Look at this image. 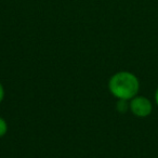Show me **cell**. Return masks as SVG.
<instances>
[{
    "label": "cell",
    "mask_w": 158,
    "mask_h": 158,
    "mask_svg": "<svg viewBox=\"0 0 158 158\" xmlns=\"http://www.w3.org/2000/svg\"><path fill=\"white\" fill-rule=\"evenodd\" d=\"M3 99H5V88L0 82V103L3 101Z\"/></svg>",
    "instance_id": "obj_5"
},
{
    "label": "cell",
    "mask_w": 158,
    "mask_h": 158,
    "mask_svg": "<svg viewBox=\"0 0 158 158\" xmlns=\"http://www.w3.org/2000/svg\"><path fill=\"white\" fill-rule=\"evenodd\" d=\"M116 108L120 114H125L128 110H130V105H129V101L128 100H121L118 99L116 103Z\"/></svg>",
    "instance_id": "obj_3"
},
{
    "label": "cell",
    "mask_w": 158,
    "mask_h": 158,
    "mask_svg": "<svg viewBox=\"0 0 158 158\" xmlns=\"http://www.w3.org/2000/svg\"><path fill=\"white\" fill-rule=\"evenodd\" d=\"M129 105L131 113L139 118H146L153 112V103L143 95H135L129 101Z\"/></svg>",
    "instance_id": "obj_2"
},
{
    "label": "cell",
    "mask_w": 158,
    "mask_h": 158,
    "mask_svg": "<svg viewBox=\"0 0 158 158\" xmlns=\"http://www.w3.org/2000/svg\"><path fill=\"white\" fill-rule=\"evenodd\" d=\"M108 90L117 99L130 101L140 90L139 78L133 73L123 70L115 73L108 81Z\"/></svg>",
    "instance_id": "obj_1"
},
{
    "label": "cell",
    "mask_w": 158,
    "mask_h": 158,
    "mask_svg": "<svg viewBox=\"0 0 158 158\" xmlns=\"http://www.w3.org/2000/svg\"><path fill=\"white\" fill-rule=\"evenodd\" d=\"M154 99H155L156 105L158 106V87H157V89H156V91H155V94H154Z\"/></svg>",
    "instance_id": "obj_6"
},
{
    "label": "cell",
    "mask_w": 158,
    "mask_h": 158,
    "mask_svg": "<svg viewBox=\"0 0 158 158\" xmlns=\"http://www.w3.org/2000/svg\"><path fill=\"white\" fill-rule=\"evenodd\" d=\"M8 131V123L2 117H0V138L6 135Z\"/></svg>",
    "instance_id": "obj_4"
}]
</instances>
